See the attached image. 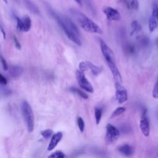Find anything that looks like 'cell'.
<instances>
[{
	"instance_id": "cell-17",
	"label": "cell",
	"mask_w": 158,
	"mask_h": 158,
	"mask_svg": "<svg viewBox=\"0 0 158 158\" xmlns=\"http://www.w3.org/2000/svg\"><path fill=\"white\" fill-rule=\"evenodd\" d=\"M131 31L130 33V35L132 36L141 30V26L139 25L137 20H133L131 23Z\"/></svg>"
},
{
	"instance_id": "cell-14",
	"label": "cell",
	"mask_w": 158,
	"mask_h": 158,
	"mask_svg": "<svg viewBox=\"0 0 158 158\" xmlns=\"http://www.w3.org/2000/svg\"><path fill=\"white\" fill-rule=\"evenodd\" d=\"M23 73V69L20 66H12L9 69V75L12 78H17Z\"/></svg>"
},
{
	"instance_id": "cell-18",
	"label": "cell",
	"mask_w": 158,
	"mask_h": 158,
	"mask_svg": "<svg viewBox=\"0 0 158 158\" xmlns=\"http://www.w3.org/2000/svg\"><path fill=\"white\" fill-rule=\"evenodd\" d=\"M70 90L73 92V93H75L76 94H77L79 96H80L81 98H83V99H88V96L83 91H82L81 90L77 88H75V87H71L70 88Z\"/></svg>"
},
{
	"instance_id": "cell-12",
	"label": "cell",
	"mask_w": 158,
	"mask_h": 158,
	"mask_svg": "<svg viewBox=\"0 0 158 158\" xmlns=\"http://www.w3.org/2000/svg\"><path fill=\"white\" fill-rule=\"evenodd\" d=\"M62 138V133L61 132H57L53 135L51 138V140L48 146V150L51 151L59 143V142L61 140Z\"/></svg>"
},
{
	"instance_id": "cell-27",
	"label": "cell",
	"mask_w": 158,
	"mask_h": 158,
	"mask_svg": "<svg viewBox=\"0 0 158 158\" xmlns=\"http://www.w3.org/2000/svg\"><path fill=\"white\" fill-rule=\"evenodd\" d=\"M152 94L154 98H158V80L154 86Z\"/></svg>"
},
{
	"instance_id": "cell-34",
	"label": "cell",
	"mask_w": 158,
	"mask_h": 158,
	"mask_svg": "<svg viewBox=\"0 0 158 158\" xmlns=\"http://www.w3.org/2000/svg\"><path fill=\"white\" fill-rule=\"evenodd\" d=\"M6 4H7V0H2Z\"/></svg>"
},
{
	"instance_id": "cell-5",
	"label": "cell",
	"mask_w": 158,
	"mask_h": 158,
	"mask_svg": "<svg viewBox=\"0 0 158 158\" xmlns=\"http://www.w3.org/2000/svg\"><path fill=\"white\" fill-rule=\"evenodd\" d=\"M16 19V28L18 31L22 32L28 31L31 27V20L28 16L25 15L22 19L15 17Z\"/></svg>"
},
{
	"instance_id": "cell-31",
	"label": "cell",
	"mask_w": 158,
	"mask_h": 158,
	"mask_svg": "<svg viewBox=\"0 0 158 158\" xmlns=\"http://www.w3.org/2000/svg\"><path fill=\"white\" fill-rule=\"evenodd\" d=\"M0 81H1V84L4 85H7V81L6 78L5 77H4L2 74L0 75Z\"/></svg>"
},
{
	"instance_id": "cell-11",
	"label": "cell",
	"mask_w": 158,
	"mask_h": 158,
	"mask_svg": "<svg viewBox=\"0 0 158 158\" xmlns=\"http://www.w3.org/2000/svg\"><path fill=\"white\" fill-rule=\"evenodd\" d=\"M107 64L111 71V73L113 75L114 80H115V82L122 84V76L115 64V62L114 61H112V62H107Z\"/></svg>"
},
{
	"instance_id": "cell-7",
	"label": "cell",
	"mask_w": 158,
	"mask_h": 158,
	"mask_svg": "<svg viewBox=\"0 0 158 158\" xmlns=\"http://www.w3.org/2000/svg\"><path fill=\"white\" fill-rule=\"evenodd\" d=\"M115 98L117 102L119 104H122L127 101V91L126 89L121 85V83H118L115 82Z\"/></svg>"
},
{
	"instance_id": "cell-16",
	"label": "cell",
	"mask_w": 158,
	"mask_h": 158,
	"mask_svg": "<svg viewBox=\"0 0 158 158\" xmlns=\"http://www.w3.org/2000/svg\"><path fill=\"white\" fill-rule=\"evenodd\" d=\"M157 19L152 15H151L149 18V23H148V26H149V30L150 33H152L154 31V30L156 28L157 26Z\"/></svg>"
},
{
	"instance_id": "cell-29",
	"label": "cell",
	"mask_w": 158,
	"mask_h": 158,
	"mask_svg": "<svg viewBox=\"0 0 158 158\" xmlns=\"http://www.w3.org/2000/svg\"><path fill=\"white\" fill-rule=\"evenodd\" d=\"M158 15V6L156 4H154L152 7V15L153 17H156L157 19Z\"/></svg>"
},
{
	"instance_id": "cell-10",
	"label": "cell",
	"mask_w": 158,
	"mask_h": 158,
	"mask_svg": "<svg viewBox=\"0 0 158 158\" xmlns=\"http://www.w3.org/2000/svg\"><path fill=\"white\" fill-rule=\"evenodd\" d=\"M139 128H140V130H141L142 133L145 136H148L149 135L150 127H149V121L146 117V109H144L141 118L139 122Z\"/></svg>"
},
{
	"instance_id": "cell-1",
	"label": "cell",
	"mask_w": 158,
	"mask_h": 158,
	"mask_svg": "<svg viewBox=\"0 0 158 158\" xmlns=\"http://www.w3.org/2000/svg\"><path fill=\"white\" fill-rule=\"evenodd\" d=\"M55 18L67 38L78 46H81V41L79 31L75 23L70 19L60 14L56 15Z\"/></svg>"
},
{
	"instance_id": "cell-6",
	"label": "cell",
	"mask_w": 158,
	"mask_h": 158,
	"mask_svg": "<svg viewBox=\"0 0 158 158\" xmlns=\"http://www.w3.org/2000/svg\"><path fill=\"white\" fill-rule=\"evenodd\" d=\"M119 135V131L117 128L111 124H108L107 125L105 139L108 144L114 143L118 138Z\"/></svg>"
},
{
	"instance_id": "cell-32",
	"label": "cell",
	"mask_w": 158,
	"mask_h": 158,
	"mask_svg": "<svg viewBox=\"0 0 158 158\" xmlns=\"http://www.w3.org/2000/svg\"><path fill=\"white\" fill-rule=\"evenodd\" d=\"M1 33H2V36H3V38L5 40L6 38V32H5V31L4 30V29H3V28H2V26H1Z\"/></svg>"
},
{
	"instance_id": "cell-30",
	"label": "cell",
	"mask_w": 158,
	"mask_h": 158,
	"mask_svg": "<svg viewBox=\"0 0 158 158\" xmlns=\"http://www.w3.org/2000/svg\"><path fill=\"white\" fill-rule=\"evenodd\" d=\"M13 40H14V44H15V48L17 49H21V44L19 43V41L17 40V38H16V36H14L13 37Z\"/></svg>"
},
{
	"instance_id": "cell-2",
	"label": "cell",
	"mask_w": 158,
	"mask_h": 158,
	"mask_svg": "<svg viewBox=\"0 0 158 158\" xmlns=\"http://www.w3.org/2000/svg\"><path fill=\"white\" fill-rule=\"evenodd\" d=\"M70 10L72 16L84 30L93 33H103L101 27L81 12L73 9H72Z\"/></svg>"
},
{
	"instance_id": "cell-21",
	"label": "cell",
	"mask_w": 158,
	"mask_h": 158,
	"mask_svg": "<svg viewBox=\"0 0 158 158\" xmlns=\"http://www.w3.org/2000/svg\"><path fill=\"white\" fill-rule=\"evenodd\" d=\"M94 115H95L96 124H99L101 121V116H102V110L99 108H95Z\"/></svg>"
},
{
	"instance_id": "cell-3",
	"label": "cell",
	"mask_w": 158,
	"mask_h": 158,
	"mask_svg": "<svg viewBox=\"0 0 158 158\" xmlns=\"http://www.w3.org/2000/svg\"><path fill=\"white\" fill-rule=\"evenodd\" d=\"M21 109L23 117L26 122L28 131L31 133L34 129V115L32 108L27 101L22 102Z\"/></svg>"
},
{
	"instance_id": "cell-13",
	"label": "cell",
	"mask_w": 158,
	"mask_h": 158,
	"mask_svg": "<svg viewBox=\"0 0 158 158\" xmlns=\"http://www.w3.org/2000/svg\"><path fill=\"white\" fill-rule=\"evenodd\" d=\"M118 150L122 154L127 157L131 156L133 153V147L128 144H125L120 146L118 147Z\"/></svg>"
},
{
	"instance_id": "cell-28",
	"label": "cell",
	"mask_w": 158,
	"mask_h": 158,
	"mask_svg": "<svg viewBox=\"0 0 158 158\" xmlns=\"http://www.w3.org/2000/svg\"><path fill=\"white\" fill-rule=\"evenodd\" d=\"M1 64H2V68H3L4 70H5V71L8 70H9L8 64H7L6 60L4 59V57L2 56H1Z\"/></svg>"
},
{
	"instance_id": "cell-4",
	"label": "cell",
	"mask_w": 158,
	"mask_h": 158,
	"mask_svg": "<svg viewBox=\"0 0 158 158\" xmlns=\"http://www.w3.org/2000/svg\"><path fill=\"white\" fill-rule=\"evenodd\" d=\"M75 75L78 83L81 88L91 93L94 92V89L91 84L85 77V75L83 72L80 71V70H77L75 72Z\"/></svg>"
},
{
	"instance_id": "cell-15",
	"label": "cell",
	"mask_w": 158,
	"mask_h": 158,
	"mask_svg": "<svg viewBox=\"0 0 158 158\" xmlns=\"http://www.w3.org/2000/svg\"><path fill=\"white\" fill-rule=\"evenodd\" d=\"M86 64L88 65V69H89L93 73V75L94 76H98L99 75L103 70V68L101 67L97 66L94 64H93L90 61H86Z\"/></svg>"
},
{
	"instance_id": "cell-25",
	"label": "cell",
	"mask_w": 158,
	"mask_h": 158,
	"mask_svg": "<svg viewBox=\"0 0 158 158\" xmlns=\"http://www.w3.org/2000/svg\"><path fill=\"white\" fill-rule=\"evenodd\" d=\"M77 124H78V127L80 129V130L81 131V132H83L84 128H85V123H84V121L83 120L81 117H78Z\"/></svg>"
},
{
	"instance_id": "cell-9",
	"label": "cell",
	"mask_w": 158,
	"mask_h": 158,
	"mask_svg": "<svg viewBox=\"0 0 158 158\" xmlns=\"http://www.w3.org/2000/svg\"><path fill=\"white\" fill-rule=\"evenodd\" d=\"M103 12L109 21H117L120 19L121 15L119 11L112 7H105L103 9Z\"/></svg>"
},
{
	"instance_id": "cell-33",
	"label": "cell",
	"mask_w": 158,
	"mask_h": 158,
	"mask_svg": "<svg viewBox=\"0 0 158 158\" xmlns=\"http://www.w3.org/2000/svg\"><path fill=\"white\" fill-rule=\"evenodd\" d=\"M76 1V2L80 6H82V2H81V0H75Z\"/></svg>"
},
{
	"instance_id": "cell-35",
	"label": "cell",
	"mask_w": 158,
	"mask_h": 158,
	"mask_svg": "<svg viewBox=\"0 0 158 158\" xmlns=\"http://www.w3.org/2000/svg\"><path fill=\"white\" fill-rule=\"evenodd\" d=\"M157 21H158V15H157Z\"/></svg>"
},
{
	"instance_id": "cell-24",
	"label": "cell",
	"mask_w": 158,
	"mask_h": 158,
	"mask_svg": "<svg viewBox=\"0 0 158 158\" xmlns=\"http://www.w3.org/2000/svg\"><path fill=\"white\" fill-rule=\"evenodd\" d=\"M130 6L131 9L134 10H138L139 9V1L138 0H130Z\"/></svg>"
},
{
	"instance_id": "cell-20",
	"label": "cell",
	"mask_w": 158,
	"mask_h": 158,
	"mask_svg": "<svg viewBox=\"0 0 158 158\" xmlns=\"http://www.w3.org/2000/svg\"><path fill=\"white\" fill-rule=\"evenodd\" d=\"M125 107H118L117 108L115 109V110L113 112V113L112 114V115L110 117V118H114L120 115H121L122 113H123L125 111Z\"/></svg>"
},
{
	"instance_id": "cell-8",
	"label": "cell",
	"mask_w": 158,
	"mask_h": 158,
	"mask_svg": "<svg viewBox=\"0 0 158 158\" xmlns=\"http://www.w3.org/2000/svg\"><path fill=\"white\" fill-rule=\"evenodd\" d=\"M100 46L102 55L106 61L108 62H115V56L112 49L107 46V44L102 40H100Z\"/></svg>"
},
{
	"instance_id": "cell-19",
	"label": "cell",
	"mask_w": 158,
	"mask_h": 158,
	"mask_svg": "<svg viewBox=\"0 0 158 158\" xmlns=\"http://www.w3.org/2000/svg\"><path fill=\"white\" fill-rule=\"evenodd\" d=\"M25 2L27 6V7L31 10L32 11L33 13H36V14H38L39 13V10L37 8V7L35 6V5L31 2L29 0H25Z\"/></svg>"
},
{
	"instance_id": "cell-23",
	"label": "cell",
	"mask_w": 158,
	"mask_h": 158,
	"mask_svg": "<svg viewBox=\"0 0 158 158\" xmlns=\"http://www.w3.org/2000/svg\"><path fill=\"white\" fill-rule=\"evenodd\" d=\"M52 134V130L51 129H47L45 130H43L41 132V135L44 138L48 139L49 138Z\"/></svg>"
},
{
	"instance_id": "cell-36",
	"label": "cell",
	"mask_w": 158,
	"mask_h": 158,
	"mask_svg": "<svg viewBox=\"0 0 158 158\" xmlns=\"http://www.w3.org/2000/svg\"><path fill=\"white\" fill-rule=\"evenodd\" d=\"M157 44H158V39H157Z\"/></svg>"
},
{
	"instance_id": "cell-26",
	"label": "cell",
	"mask_w": 158,
	"mask_h": 158,
	"mask_svg": "<svg viewBox=\"0 0 158 158\" xmlns=\"http://www.w3.org/2000/svg\"><path fill=\"white\" fill-rule=\"evenodd\" d=\"M79 70L83 72H86L87 71L88 69V65L86 64V62H81L80 64H79Z\"/></svg>"
},
{
	"instance_id": "cell-22",
	"label": "cell",
	"mask_w": 158,
	"mask_h": 158,
	"mask_svg": "<svg viewBox=\"0 0 158 158\" xmlns=\"http://www.w3.org/2000/svg\"><path fill=\"white\" fill-rule=\"evenodd\" d=\"M48 158H65V156L62 151H57L49 155Z\"/></svg>"
}]
</instances>
